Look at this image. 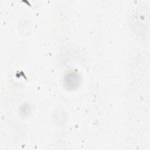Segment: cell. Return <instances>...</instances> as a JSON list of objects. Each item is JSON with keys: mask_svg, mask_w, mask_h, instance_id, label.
Here are the masks:
<instances>
[{"mask_svg": "<svg viewBox=\"0 0 150 150\" xmlns=\"http://www.w3.org/2000/svg\"><path fill=\"white\" fill-rule=\"evenodd\" d=\"M66 80L67 81V85L69 86L70 87H73L77 84L78 78L76 74L71 73L67 76Z\"/></svg>", "mask_w": 150, "mask_h": 150, "instance_id": "1", "label": "cell"}]
</instances>
